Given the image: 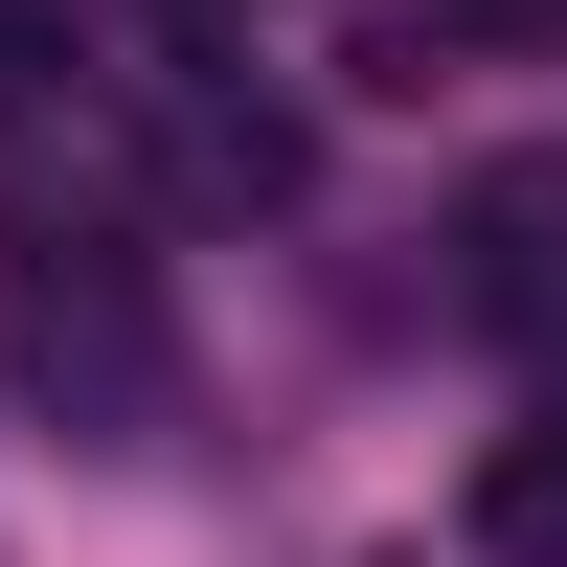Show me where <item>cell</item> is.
<instances>
[{"label": "cell", "mask_w": 567, "mask_h": 567, "mask_svg": "<svg viewBox=\"0 0 567 567\" xmlns=\"http://www.w3.org/2000/svg\"><path fill=\"white\" fill-rule=\"evenodd\" d=\"M0 363H23L69 432H159L182 409V341H159V272L114 250V227H23V272H0Z\"/></svg>", "instance_id": "cell-1"}, {"label": "cell", "mask_w": 567, "mask_h": 567, "mask_svg": "<svg viewBox=\"0 0 567 567\" xmlns=\"http://www.w3.org/2000/svg\"><path fill=\"white\" fill-rule=\"evenodd\" d=\"M454 318H499V341L567 318V159H477L454 182Z\"/></svg>", "instance_id": "cell-2"}, {"label": "cell", "mask_w": 567, "mask_h": 567, "mask_svg": "<svg viewBox=\"0 0 567 567\" xmlns=\"http://www.w3.org/2000/svg\"><path fill=\"white\" fill-rule=\"evenodd\" d=\"M182 182H205V205H296V114H250V91H182Z\"/></svg>", "instance_id": "cell-3"}, {"label": "cell", "mask_w": 567, "mask_h": 567, "mask_svg": "<svg viewBox=\"0 0 567 567\" xmlns=\"http://www.w3.org/2000/svg\"><path fill=\"white\" fill-rule=\"evenodd\" d=\"M477 545H499V567H567V432L477 454Z\"/></svg>", "instance_id": "cell-4"}, {"label": "cell", "mask_w": 567, "mask_h": 567, "mask_svg": "<svg viewBox=\"0 0 567 567\" xmlns=\"http://www.w3.org/2000/svg\"><path fill=\"white\" fill-rule=\"evenodd\" d=\"M409 45H567V0H432ZM409 45H386V69H409Z\"/></svg>", "instance_id": "cell-5"}]
</instances>
